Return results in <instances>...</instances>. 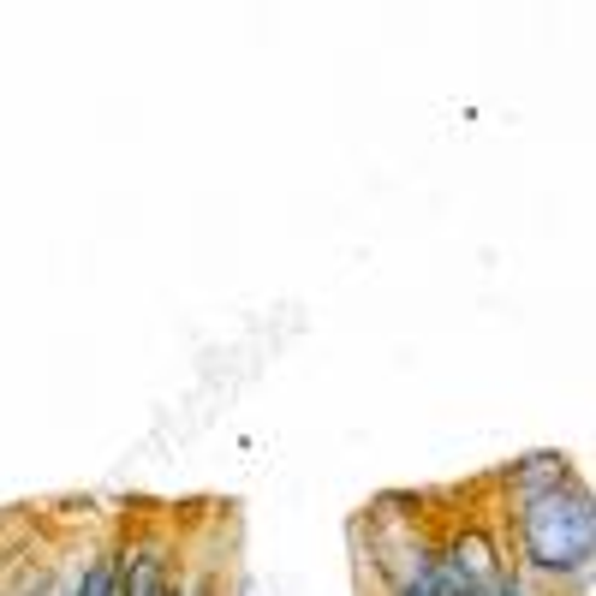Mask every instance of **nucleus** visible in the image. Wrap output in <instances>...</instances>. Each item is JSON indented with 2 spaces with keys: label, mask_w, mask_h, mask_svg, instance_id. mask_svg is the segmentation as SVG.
Instances as JSON below:
<instances>
[{
  "label": "nucleus",
  "mask_w": 596,
  "mask_h": 596,
  "mask_svg": "<svg viewBox=\"0 0 596 596\" xmlns=\"http://www.w3.org/2000/svg\"><path fill=\"white\" fill-rule=\"evenodd\" d=\"M400 596H436V591H429V585H424V579H417V585H405Z\"/></svg>",
  "instance_id": "nucleus-2"
},
{
  "label": "nucleus",
  "mask_w": 596,
  "mask_h": 596,
  "mask_svg": "<svg viewBox=\"0 0 596 596\" xmlns=\"http://www.w3.org/2000/svg\"><path fill=\"white\" fill-rule=\"evenodd\" d=\"M78 596H120V585H113V567H90V579L78 585Z\"/></svg>",
  "instance_id": "nucleus-1"
}]
</instances>
